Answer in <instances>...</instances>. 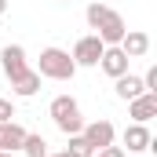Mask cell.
Listing matches in <instances>:
<instances>
[{"label":"cell","mask_w":157,"mask_h":157,"mask_svg":"<svg viewBox=\"0 0 157 157\" xmlns=\"http://www.w3.org/2000/svg\"><path fill=\"white\" fill-rule=\"evenodd\" d=\"M95 154L99 157H124V146H113V143H110V146H102V150H95Z\"/></svg>","instance_id":"cell-18"},{"label":"cell","mask_w":157,"mask_h":157,"mask_svg":"<svg viewBox=\"0 0 157 157\" xmlns=\"http://www.w3.org/2000/svg\"><path fill=\"white\" fill-rule=\"evenodd\" d=\"M4 11H7V0H0V15H4Z\"/></svg>","instance_id":"cell-20"},{"label":"cell","mask_w":157,"mask_h":157,"mask_svg":"<svg viewBox=\"0 0 157 157\" xmlns=\"http://www.w3.org/2000/svg\"><path fill=\"white\" fill-rule=\"evenodd\" d=\"M0 157H15V154H7V150H0Z\"/></svg>","instance_id":"cell-21"},{"label":"cell","mask_w":157,"mask_h":157,"mask_svg":"<svg viewBox=\"0 0 157 157\" xmlns=\"http://www.w3.org/2000/svg\"><path fill=\"white\" fill-rule=\"evenodd\" d=\"M0 70L7 73V80L18 77V73H26V70H29V62H26V48H22V44H7V48L0 51Z\"/></svg>","instance_id":"cell-6"},{"label":"cell","mask_w":157,"mask_h":157,"mask_svg":"<svg viewBox=\"0 0 157 157\" xmlns=\"http://www.w3.org/2000/svg\"><path fill=\"white\" fill-rule=\"evenodd\" d=\"M143 88H146L150 95H157V66H150V70H146V77H143Z\"/></svg>","instance_id":"cell-16"},{"label":"cell","mask_w":157,"mask_h":157,"mask_svg":"<svg viewBox=\"0 0 157 157\" xmlns=\"http://www.w3.org/2000/svg\"><path fill=\"white\" fill-rule=\"evenodd\" d=\"M66 139H70V154H77V157H91V154H95V150L88 146L84 135H66Z\"/></svg>","instance_id":"cell-15"},{"label":"cell","mask_w":157,"mask_h":157,"mask_svg":"<svg viewBox=\"0 0 157 157\" xmlns=\"http://www.w3.org/2000/svg\"><path fill=\"white\" fill-rule=\"evenodd\" d=\"M84 18H88V26L95 29V37L102 40L106 48H110V44H121V37L128 33L124 18H121L110 4H102V0H91V4H88V11H84Z\"/></svg>","instance_id":"cell-1"},{"label":"cell","mask_w":157,"mask_h":157,"mask_svg":"<svg viewBox=\"0 0 157 157\" xmlns=\"http://www.w3.org/2000/svg\"><path fill=\"white\" fill-rule=\"evenodd\" d=\"M102 51H106V44L95 37V33H88V37H80L77 44H73V62H77V70L80 66H99V59H102Z\"/></svg>","instance_id":"cell-4"},{"label":"cell","mask_w":157,"mask_h":157,"mask_svg":"<svg viewBox=\"0 0 157 157\" xmlns=\"http://www.w3.org/2000/svg\"><path fill=\"white\" fill-rule=\"evenodd\" d=\"M113 91H117V99H135V95H143L146 88H143V77H135V73H124V77L113 80Z\"/></svg>","instance_id":"cell-13"},{"label":"cell","mask_w":157,"mask_h":157,"mask_svg":"<svg viewBox=\"0 0 157 157\" xmlns=\"http://www.w3.org/2000/svg\"><path fill=\"white\" fill-rule=\"evenodd\" d=\"M80 135L88 139L91 150H102V146H110V143L117 139V128H113L110 121H88V124L80 128Z\"/></svg>","instance_id":"cell-5"},{"label":"cell","mask_w":157,"mask_h":157,"mask_svg":"<svg viewBox=\"0 0 157 157\" xmlns=\"http://www.w3.org/2000/svg\"><path fill=\"white\" fill-rule=\"evenodd\" d=\"M48 113L55 121V128L62 132V135H80V128H84V117H80V106L73 95H55L51 99V106H48Z\"/></svg>","instance_id":"cell-2"},{"label":"cell","mask_w":157,"mask_h":157,"mask_svg":"<svg viewBox=\"0 0 157 157\" xmlns=\"http://www.w3.org/2000/svg\"><path fill=\"white\" fill-rule=\"evenodd\" d=\"M128 117L135 121V124H146V121H154V117H157V95L143 91V95L128 99Z\"/></svg>","instance_id":"cell-7"},{"label":"cell","mask_w":157,"mask_h":157,"mask_svg":"<svg viewBox=\"0 0 157 157\" xmlns=\"http://www.w3.org/2000/svg\"><path fill=\"white\" fill-rule=\"evenodd\" d=\"M128 62H132V59H128V55L121 51L117 44H110V48L102 51V59H99V66H102V73H106V77H113V80L128 73Z\"/></svg>","instance_id":"cell-8"},{"label":"cell","mask_w":157,"mask_h":157,"mask_svg":"<svg viewBox=\"0 0 157 157\" xmlns=\"http://www.w3.org/2000/svg\"><path fill=\"white\" fill-rule=\"evenodd\" d=\"M55 157H77V154H70V150H62V154H55Z\"/></svg>","instance_id":"cell-19"},{"label":"cell","mask_w":157,"mask_h":157,"mask_svg":"<svg viewBox=\"0 0 157 157\" xmlns=\"http://www.w3.org/2000/svg\"><path fill=\"white\" fill-rule=\"evenodd\" d=\"M37 73L48 80H70L77 73V62L70 59V51L62 48H44L40 51V62H37Z\"/></svg>","instance_id":"cell-3"},{"label":"cell","mask_w":157,"mask_h":157,"mask_svg":"<svg viewBox=\"0 0 157 157\" xmlns=\"http://www.w3.org/2000/svg\"><path fill=\"white\" fill-rule=\"evenodd\" d=\"M22 154H26V157H48V143H44V135H33V132H26Z\"/></svg>","instance_id":"cell-14"},{"label":"cell","mask_w":157,"mask_h":157,"mask_svg":"<svg viewBox=\"0 0 157 157\" xmlns=\"http://www.w3.org/2000/svg\"><path fill=\"white\" fill-rule=\"evenodd\" d=\"M121 139H124L128 154H143V150H150V146H154V135H150V128H146V124H135V121L124 128V135H121Z\"/></svg>","instance_id":"cell-9"},{"label":"cell","mask_w":157,"mask_h":157,"mask_svg":"<svg viewBox=\"0 0 157 157\" xmlns=\"http://www.w3.org/2000/svg\"><path fill=\"white\" fill-rule=\"evenodd\" d=\"M11 91H15L18 99H29V95H37V91H40V73H37V70H26V73L11 77Z\"/></svg>","instance_id":"cell-12"},{"label":"cell","mask_w":157,"mask_h":157,"mask_svg":"<svg viewBox=\"0 0 157 157\" xmlns=\"http://www.w3.org/2000/svg\"><path fill=\"white\" fill-rule=\"evenodd\" d=\"M22 143H26V128H22L18 121H4V124H0V150L18 154Z\"/></svg>","instance_id":"cell-10"},{"label":"cell","mask_w":157,"mask_h":157,"mask_svg":"<svg viewBox=\"0 0 157 157\" xmlns=\"http://www.w3.org/2000/svg\"><path fill=\"white\" fill-rule=\"evenodd\" d=\"M117 48L128 55V59H143V55L150 51V37H146L143 29H128V33L121 37V44H117Z\"/></svg>","instance_id":"cell-11"},{"label":"cell","mask_w":157,"mask_h":157,"mask_svg":"<svg viewBox=\"0 0 157 157\" xmlns=\"http://www.w3.org/2000/svg\"><path fill=\"white\" fill-rule=\"evenodd\" d=\"M4 121H15V102L11 99H0V124Z\"/></svg>","instance_id":"cell-17"}]
</instances>
